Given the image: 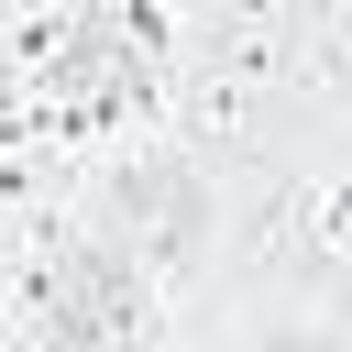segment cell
Instances as JSON below:
<instances>
[{"mask_svg":"<svg viewBox=\"0 0 352 352\" xmlns=\"http://www.w3.org/2000/svg\"><path fill=\"white\" fill-rule=\"evenodd\" d=\"M220 352H352V330H341L330 308H264V319H242Z\"/></svg>","mask_w":352,"mask_h":352,"instance_id":"6da1fadb","label":"cell"}]
</instances>
